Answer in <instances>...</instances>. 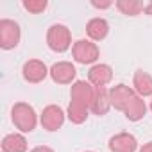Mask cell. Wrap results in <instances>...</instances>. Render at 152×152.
Masks as SVG:
<instances>
[{"mask_svg":"<svg viewBox=\"0 0 152 152\" xmlns=\"http://www.w3.org/2000/svg\"><path fill=\"white\" fill-rule=\"evenodd\" d=\"M22 38V29L15 20L2 18L0 20V47L4 50H11L18 47Z\"/></svg>","mask_w":152,"mask_h":152,"instance_id":"cell-4","label":"cell"},{"mask_svg":"<svg viewBox=\"0 0 152 152\" xmlns=\"http://www.w3.org/2000/svg\"><path fill=\"white\" fill-rule=\"evenodd\" d=\"M143 13H147V15L152 16V0H150V2H145V4H143Z\"/></svg>","mask_w":152,"mask_h":152,"instance_id":"cell-20","label":"cell"},{"mask_svg":"<svg viewBox=\"0 0 152 152\" xmlns=\"http://www.w3.org/2000/svg\"><path fill=\"white\" fill-rule=\"evenodd\" d=\"M132 86H134V91L141 99L150 97L152 95V75L143 70H136L134 77H132Z\"/></svg>","mask_w":152,"mask_h":152,"instance_id":"cell-13","label":"cell"},{"mask_svg":"<svg viewBox=\"0 0 152 152\" xmlns=\"http://www.w3.org/2000/svg\"><path fill=\"white\" fill-rule=\"evenodd\" d=\"M86 34L93 41H102L109 34V23L104 18H91L86 25Z\"/></svg>","mask_w":152,"mask_h":152,"instance_id":"cell-14","label":"cell"},{"mask_svg":"<svg viewBox=\"0 0 152 152\" xmlns=\"http://www.w3.org/2000/svg\"><path fill=\"white\" fill-rule=\"evenodd\" d=\"M91 6L97 7V9H107V7L113 6V2H91Z\"/></svg>","mask_w":152,"mask_h":152,"instance_id":"cell-19","label":"cell"},{"mask_svg":"<svg viewBox=\"0 0 152 152\" xmlns=\"http://www.w3.org/2000/svg\"><path fill=\"white\" fill-rule=\"evenodd\" d=\"M72 56L79 64H93L99 59L100 50H99V47L93 41L79 39V41H75L73 47H72Z\"/></svg>","mask_w":152,"mask_h":152,"instance_id":"cell-5","label":"cell"},{"mask_svg":"<svg viewBox=\"0 0 152 152\" xmlns=\"http://www.w3.org/2000/svg\"><path fill=\"white\" fill-rule=\"evenodd\" d=\"M47 0H23V7L32 13V15H39L47 9Z\"/></svg>","mask_w":152,"mask_h":152,"instance_id":"cell-18","label":"cell"},{"mask_svg":"<svg viewBox=\"0 0 152 152\" xmlns=\"http://www.w3.org/2000/svg\"><path fill=\"white\" fill-rule=\"evenodd\" d=\"M143 4L145 2H140V0H118L115 4L116 9L122 13V15H127V16H136L143 11Z\"/></svg>","mask_w":152,"mask_h":152,"instance_id":"cell-17","label":"cell"},{"mask_svg":"<svg viewBox=\"0 0 152 152\" xmlns=\"http://www.w3.org/2000/svg\"><path fill=\"white\" fill-rule=\"evenodd\" d=\"M86 152H91V150H86Z\"/></svg>","mask_w":152,"mask_h":152,"instance_id":"cell-24","label":"cell"},{"mask_svg":"<svg viewBox=\"0 0 152 152\" xmlns=\"http://www.w3.org/2000/svg\"><path fill=\"white\" fill-rule=\"evenodd\" d=\"M136 148H138V141L129 132H118L109 140L111 152H134Z\"/></svg>","mask_w":152,"mask_h":152,"instance_id":"cell-11","label":"cell"},{"mask_svg":"<svg viewBox=\"0 0 152 152\" xmlns=\"http://www.w3.org/2000/svg\"><path fill=\"white\" fill-rule=\"evenodd\" d=\"M111 79H113V68L104 63L93 64L88 72V81L95 88H106L111 83Z\"/></svg>","mask_w":152,"mask_h":152,"instance_id":"cell-10","label":"cell"},{"mask_svg":"<svg viewBox=\"0 0 152 152\" xmlns=\"http://www.w3.org/2000/svg\"><path fill=\"white\" fill-rule=\"evenodd\" d=\"M47 45L52 52L63 54L72 47V32L63 23H54L47 31Z\"/></svg>","mask_w":152,"mask_h":152,"instance_id":"cell-3","label":"cell"},{"mask_svg":"<svg viewBox=\"0 0 152 152\" xmlns=\"http://www.w3.org/2000/svg\"><path fill=\"white\" fill-rule=\"evenodd\" d=\"M11 118H13L15 127L20 129L22 132H32L38 124L36 111L27 102H16L11 109Z\"/></svg>","mask_w":152,"mask_h":152,"instance_id":"cell-2","label":"cell"},{"mask_svg":"<svg viewBox=\"0 0 152 152\" xmlns=\"http://www.w3.org/2000/svg\"><path fill=\"white\" fill-rule=\"evenodd\" d=\"M140 152H152V141H148L143 147H140Z\"/></svg>","mask_w":152,"mask_h":152,"instance_id":"cell-22","label":"cell"},{"mask_svg":"<svg viewBox=\"0 0 152 152\" xmlns=\"http://www.w3.org/2000/svg\"><path fill=\"white\" fill-rule=\"evenodd\" d=\"M2 150L4 152H25L27 150V140L20 132H13L4 136L2 140Z\"/></svg>","mask_w":152,"mask_h":152,"instance_id":"cell-15","label":"cell"},{"mask_svg":"<svg viewBox=\"0 0 152 152\" xmlns=\"http://www.w3.org/2000/svg\"><path fill=\"white\" fill-rule=\"evenodd\" d=\"M48 72L50 70L47 68V64L43 61H39V59H29L23 64V68H22L23 79L27 83H31V84H38V83L45 81V77L48 75Z\"/></svg>","mask_w":152,"mask_h":152,"instance_id":"cell-6","label":"cell"},{"mask_svg":"<svg viewBox=\"0 0 152 152\" xmlns=\"http://www.w3.org/2000/svg\"><path fill=\"white\" fill-rule=\"evenodd\" d=\"M111 107L113 106H111V99H109V90H106V88H95V97H93L90 111L93 115L104 116Z\"/></svg>","mask_w":152,"mask_h":152,"instance_id":"cell-12","label":"cell"},{"mask_svg":"<svg viewBox=\"0 0 152 152\" xmlns=\"http://www.w3.org/2000/svg\"><path fill=\"white\" fill-rule=\"evenodd\" d=\"M95 97V86L86 81H75L70 90V106L68 118L72 124H83L88 118L91 102Z\"/></svg>","mask_w":152,"mask_h":152,"instance_id":"cell-1","label":"cell"},{"mask_svg":"<svg viewBox=\"0 0 152 152\" xmlns=\"http://www.w3.org/2000/svg\"><path fill=\"white\" fill-rule=\"evenodd\" d=\"M31 152H54V150H52L50 147H45V145H43V147H36V148H32Z\"/></svg>","mask_w":152,"mask_h":152,"instance_id":"cell-21","label":"cell"},{"mask_svg":"<svg viewBox=\"0 0 152 152\" xmlns=\"http://www.w3.org/2000/svg\"><path fill=\"white\" fill-rule=\"evenodd\" d=\"M48 75L57 84H72L75 75H77V70H75V66L72 63H68V61H59V63L50 66Z\"/></svg>","mask_w":152,"mask_h":152,"instance_id":"cell-8","label":"cell"},{"mask_svg":"<svg viewBox=\"0 0 152 152\" xmlns=\"http://www.w3.org/2000/svg\"><path fill=\"white\" fill-rule=\"evenodd\" d=\"M39 122H41L43 129H47V131H57V129H61L63 124H64V111H63L59 106L50 104V106H47V107L43 109Z\"/></svg>","mask_w":152,"mask_h":152,"instance_id":"cell-9","label":"cell"},{"mask_svg":"<svg viewBox=\"0 0 152 152\" xmlns=\"http://www.w3.org/2000/svg\"><path fill=\"white\" fill-rule=\"evenodd\" d=\"M150 111H152V100H150Z\"/></svg>","mask_w":152,"mask_h":152,"instance_id":"cell-23","label":"cell"},{"mask_svg":"<svg viewBox=\"0 0 152 152\" xmlns=\"http://www.w3.org/2000/svg\"><path fill=\"white\" fill-rule=\"evenodd\" d=\"M138 93L132 90V88H129V86H125V84H116V86H113L111 90H109V99H111V106L115 107V109H118V111H125V107L129 106V102L136 97Z\"/></svg>","mask_w":152,"mask_h":152,"instance_id":"cell-7","label":"cell"},{"mask_svg":"<svg viewBox=\"0 0 152 152\" xmlns=\"http://www.w3.org/2000/svg\"><path fill=\"white\" fill-rule=\"evenodd\" d=\"M145 113H147V104H145V100H143L140 95H136V97L129 102V106L125 107V111H124V115H125L127 120H131V122H140V120L145 116Z\"/></svg>","mask_w":152,"mask_h":152,"instance_id":"cell-16","label":"cell"}]
</instances>
